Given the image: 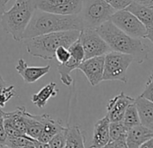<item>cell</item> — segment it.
I'll use <instances>...</instances> for the list:
<instances>
[{"label": "cell", "instance_id": "1", "mask_svg": "<svg viewBox=\"0 0 153 148\" xmlns=\"http://www.w3.org/2000/svg\"><path fill=\"white\" fill-rule=\"evenodd\" d=\"M84 28L79 15H58L35 9L24 34V40L34 36L64 31H81Z\"/></svg>", "mask_w": 153, "mask_h": 148}, {"label": "cell", "instance_id": "2", "mask_svg": "<svg viewBox=\"0 0 153 148\" xmlns=\"http://www.w3.org/2000/svg\"><path fill=\"white\" fill-rule=\"evenodd\" d=\"M111 51L130 54L137 63H143L149 57V49L140 39L134 38L115 26L110 20L96 28Z\"/></svg>", "mask_w": 153, "mask_h": 148}, {"label": "cell", "instance_id": "3", "mask_svg": "<svg viewBox=\"0 0 153 148\" xmlns=\"http://www.w3.org/2000/svg\"><path fill=\"white\" fill-rule=\"evenodd\" d=\"M80 31L56 32L25 39L27 52L43 60L55 59V52L59 46L68 48L79 38Z\"/></svg>", "mask_w": 153, "mask_h": 148}, {"label": "cell", "instance_id": "4", "mask_svg": "<svg viewBox=\"0 0 153 148\" xmlns=\"http://www.w3.org/2000/svg\"><path fill=\"white\" fill-rule=\"evenodd\" d=\"M36 7L33 0H16L14 6L5 11L0 22L4 31L14 40H24V34L28 26Z\"/></svg>", "mask_w": 153, "mask_h": 148}, {"label": "cell", "instance_id": "5", "mask_svg": "<svg viewBox=\"0 0 153 148\" xmlns=\"http://www.w3.org/2000/svg\"><path fill=\"white\" fill-rule=\"evenodd\" d=\"M115 12L116 10L105 0H83L79 16L82 19L84 28L96 29L109 21Z\"/></svg>", "mask_w": 153, "mask_h": 148}, {"label": "cell", "instance_id": "6", "mask_svg": "<svg viewBox=\"0 0 153 148\" xmlns=\"http://www.w3.org/2000/svg\"><path fill=\"white\" fill-rule=\"evenodd\" d=\"M133 58L130 54L111 51L105 55L103 81H120L127 83V70Z\"/></svg>", "mask_w": 153, "mask_h": 148}, {"label": "cell", "instance_id": "7", "mask_svg": "<svg viewBox=\"0 0 153 148\" xmlns=\"http://www.w3.org/2000/svg\"><path fill=\"white\" fill-rule=\"evenodd\" d=\"M79 39L82 44L85 52V60L105 55L111 52L110 47L105 42V40L99 35L96 29L84 28L80 31Z\"/></svg>", "mask_w": 153, "mask_h": 148}, {"label": "cell", "instance_id": "8", "mask_svg": "<svg viewBox=\"0 0 153 148\" xmlns=\"http://www.w3.org/2000/svg\"><path fill=\"white\" fill-rule=\"evenodd\" d=\"M110 21L120 30L134 38H145L147 29L143 24L126 9L116 11Z\"/></svg>", "mask_w": 153, "mask_h": 148}, {"label": "cell", "instance_id": "9", "mask_svg": "<svg viewBox=\"0 0 153 148\" xmlns=\"http://www.w3.org/2000/svg\"><path fill=\"white\" fill-rule=\"evenodd\" d=\"M36 9L58 15H79L83 0H33Z\"/></svg>", "mask_w": 153, "mask_h": 148}, {"label": "cell", "instance_id": "10", "mask_svg": "<svg viewBox=\"0 0 153 148\" xmlns=\"http://www.w3.org/2000/svg\"><path fill=\"white\" fill-rule=\"evenodd\" d=\"M105 55L84 60L78 67L87 77L91 86L95 87L103 81Z\"/></svg>", "mask_w": 153, "mask_h": 148}, {"label": "cell", "instance_id": "11", "mask_svg": "<svg viewBox=\"0 0 153 148\" xmlns=\"http://www.w3.org/2000/svg\"><path fill=\"white\" fill-rule=\"evenodd\" d=\"M133 102L134 99L124 94L123 92H121L119 95L110 99L106 106V116L109 118L110 122L122 121L127 107Z\"/></svg>", "mask_w": 153, "mask_h": 148}, {"label": "cell", "instance_id": "12", "mask_svg": "<svg viewBox=\"0 0 153 148\" xmlns=\"http://www.w3.org/2000/svg\"><path fill=\"white\" fill-rule=\"evenodd\" d=\"M16 70L25 83H34L42 77L46 75L47 73H49L51 65L48 64L46 66L41 67L29 66L23 58H20L16 66Z\"/></svg>", "mask_w": 153, "mask_h": 148}, {"label": "cell", "instance_id": "13", "mask_svg": "<svg viewBox=\"0 0 153 148\" xmlns=\"http://www.w3.org/2000/svg\"><path fill=\"white\" fill-rule=\"evenodd\" d=\"M109 125L110 120L107 116L96 122L94 126L93 138L89 148H102L110 143Z\"/></svg>", "mask_w": 153, "mask_h": 148}, {"label": "cell", "instance_id": "14", "mask_svg": "<svg viewBox=\"0 0 153 148\" xmlns=\"http://www.w3.org/2000/svg\"><path fill=\"white\" fill-rule=\"evenodd\" d=\"M152 136L153 131L140 124L128 129L125 141L129 148H139Z\"/></svg>", "mask_w": 153, "mask_h": 148}, {"label": "cell", "instance_id": "15", "mask_svg": "<svg viewBox=\"0 0 153 148\" xmlns=\"http://www.w3.org/2000/svg\"><path fill=\"white\" fill-rule=\"evenodd\" d=\"M140 125L153 131V102L144 99L140 95L134 99Z\"/></svg>", "mask_w": 153, "mask_h": 148}, {"label": "cell", "instance_id": "16", "mask_svg": "<svg viewBox=\"0 0 153 148\" xmlns=\"http://www.w3.org/2000/svg\"><path fill=\"white\" fill-rule=\"evenodd\" d=\"M41 118H42V122L43 125V128H42V132L41 135L37 139L39 142L49 143L50 140L53 137V135H55L57 133H59L65 127L59 121L54 120L48 114L41 115Z\"/></svg>", "mask_w": 153, "mask_h": 148}, {"label": "cell", "instance_id": "17", "mask_svg": "<svg viewBox=\"0 0 153 148\" xmlns=\"http://www.w3.org/2000/svg\"><path fill=\"white\" fill-rule=\"evenodd\" d=\"M125 9L135 16L143 24L146 29L153 25V7L131 2Z\"/></svg>", "mask_w": 153, "mask_h": 148}, {"label": "cell", "instance_id": "18", "mask_svg": "<svg viewBox=\"0 0 153 148\" xmlns=\"http://www.w3.org/2000/svg\"><path fill=\"white\" fill-rule=\"evenodd\" d=\"M25 110V107H18L16 110L12 112H4L2 110L3 119L5 124H8L22 135H26V126L24 112Z\"/></svg>", "mask_w": 153, "mask_h": 148}, {"label": "cell", "instance_id": "19", "mask_svg": "<svg viewBox=\"0 0 153 148\" xmlns=\"http://www.w3.org/2000/svg\"><path fill=\"white\" fill-rule=\"evenodd\" d=\"M58 92L59 90L57 89L56 83L50 82L49 84L42 88V90L39 92L33 94L31 98V100L37 108H42L46 106L48 100L51 98H54L57 96Z\"/></svg>", "mask_w": 153, "mask_h": 148}, {"label": "cell", "instance_id": "20", "mask_svg": "<svg viewBox=\"0 0 153 148\" xmlns=\"http://www.w3.org/2000/svg\"><path fill=\"white\" fill-rule=\"evenodd\" d=\"M24 116H25V126H26V135L37 140L41 135L43 128L41 115L37 116V115L30 114L25 109L24 112Z\"/></svg>", "mask_w": 153, "mask_h": 148}, {"label": "cell", "instance_id": "21", "mask_svg": "<svg viewBox=\"0 0 153 148\" xmlns=\"http://www.w3.org/2000/svg\"><path fill=\"white\" fill-rule=\"evenodd\" d=\"M81 62H79V61L75 60L74 58L70 57L68 59V61L65 63H59L57 66V70L59 73V77H60V81L61 82L66 85V86H70L72 84L73 79L70 75V73L72 70L78 69V67L79 66Z\"/></svg>", "mask_w": 153, "mask_h": 148}, {"label": "cell", "instance_id": "22", "mask_svg": "<svg viewBox=\"0 0 153 148\" xmlns=\"http://www.w3.org/2000/svg\"><path fill=\"white\" fill-rule=\"evenodd\" d=\"M64 148H86L85 136L79 126L68 127L66 145Z\"/></svg>", "mask_w": 153, "mask_h": 148}, {"label": "cell", "instance_id": "23", "mask_svg": "<svg viewBox=\"0 0 153 148\" xmlns=\"http://www.w3.org/2000/svg\"><path fill=\"white\" fill-rule=\"evenodd\" d=\"M122 123L127 128V130L140 124V117L138 115V111H137V108H136L134 102L130 104L127 107V108L124 112V115L123 117Z\"/></svg>", "mask_w": 153, "mask_h": 148}, {"label": "cell", "instance_id": "24", "mask_svg": "<svg viewBox=\"0 0 153 148\" xmlns=\"http://www.w3.org/2000/svg\"><path fill=\"white\" fill-rule=\"evenodd\" d=\"M37 140L31 138L30 136L25 135L16 137H7L6 146L8 148H20L29 145H33Z\"/></svg>", "mask_w": 153, "mask_h": 148}, {"label": "cell", "instance_id": "25", "mask_svg": "<svg viewBox=\"0 0 153 148\" xmlns=\"http://www.w3.org/2000/svg\"><path fill=\"white\" fill-rule=\"evenodd\" d=\"M127 128L123 126L122 121L117 122H110L109 125V136H110V143L115 140L126 137Z\"/></svg>", "mask_w": 153, "mask_h": 148}, {"label": "cell", "instance_id": "26", "mask_svg": "<svg viewBox=\"0 0 153 148\" xmlns=\"http://www.w3.org/2000/svg\"><path fill=\"white\" fill-rule=\"evenodd\" d=\"M70 57L74 58L75 60L79 61V62H82L85 60V52L84 49L82 47V44L80 43V40L78 38L68 48Z\"/></svg>", "mask_w": 153, "mask_h": 148}, {"label": "cell", "instance_id": "27", "mask_svg": "<svg viewBox=\"0 0 153 148\" xmlns=\"http://www.w3.org/2000/svg\"><path fill=\"white\" fill-rule=\"evenodd\" d=\"M68 127H64L61 131L57 133L48 143L51 148H64L66 145Z\"/></svg>", "mask_w": 153, "mask_h": 148}, {"label": "cell", "instance_id": "28", "mask_svg": "<svg viewBox=\"0 0 153 148\" xmlns=\"http://www.w3.org/2000/svg\"><path fill=\"white\" fill-rule=\"evenodd\" d=\"M16 89L15 86H6L0 92V108H5L6 104L14 97L16 96Z\"/></svg>", "mask_w": 153, "mask_h": 148}, {"label": "cell", "instance_id": "29", "mask_svg": "<svg viewBox=\"0 0 153 148\" xmlns=\"http://www.w3.org/2000/svg\"><path fill=\"white\" fill-rule=\"evenodd\" d=\"M141 97L144 99L153 102V71L151 72L150 76L148 79V81L146 82L145 88L143 92L140 94Z\"/></svg>", "mask_w": 153, "mask_h": 148}, {"label": "cell", "instance_id": "30", "mask_svg": "<svg viewBox=\"0 0 153 148\" xmlns=\"http://www.w3.org/2000/svg\"><path fill=\"white\" fill-rule=\"evenodd\" d=\"M70 58V53L68 48L64 46H59L55 52V59L59 61V63H65Z\"/></svg>", "mask_w": 153, "mask_h": 148}, {"label": "cell", "instance_id": "31", "mask_svg": "<svg viewBox=\"0 0 153 148\" xmlns=\"http://www.w3.org/2000/svg\"><path fill=\"white\" fill-rule=\"evenodd\" d=\"M114 10L119 11L125 9L132 1L131 0H105Z\"/></svg>", "mask_w": 153, "mask_h": 148}, {"label": "cell", "instance_id": "32", "mask_svg": "<svg viewBox=\"0 0 153 148\" xmlns=\"http://www.w3.org/2000/svg\"><path fill=\"white\" fill-rule=\"evenodd\" d=\"M7 133L4 128V119L2 115V110L0 111V147L6 146V140H7Z\"/></svg>", "mask_w": 153, "mask_h": 148}, {"label": "cell", "instance_id": "33", "mask_svg": "<svg viewBox=\"0 0 153 148\" xmlns=\"http://www.w3.org/2000/svg\"><path fill=\"white\" fill-rule=\"evenodd\" d=\"M109 144L113 147V148H129L126 141H125V137L124 138H121L118 140H115L114 142L109 143Z\"/></svg>", "mask_w": 153, "mask_h": 148}, {"label": "cell", "instance_id": "34", "mask_svg": "<svg viewBox=\"0 0 153 148\" xmlns=\"http://www.w3.org/2000/svg\"><path fill=\"white\" fill-rule=\"evenodd\" d=\"M131 1L140 4V5H144V6L153 7V0H131Z\"/></svg>", "mask_w": 153, "mask_h": 148}, {"label": "cell", "instance_id": "35", "mask_svg": "<svg viewBox=\"0 0 153 148\" xmlns=\"http://www.w3.org/2000/svg\"><path fill=\"white\" fill-rule=\"evenodd\" d=\"M139 148H153V136L143 143Z\"/></svg>", "mask_w": 153, "mask_h": 148}, {"label": "cell", "instance_id": "36", "mask_svg": "<svg viewBox=\"0 0 153 148\" xmlns=\"http://www.w3.org/2000/svg\"><path fill=\"white\" fill-rule=\"evenodd\" d=\"M145 38L149 39L153 44V25L147 28V33H146V37Z\"/></svg>", "mask_w": 153, "mask_h": 148}, {"label": "cell", "instance_id": "37", "mask_svg": "<svg viewBox=\"0 0 153 148\" xmlns=\"http://www.w3.org/2000/svg\"><path fill=\"white\" fill-rule=\"evenodd\" d=\"M34 146L35 148H51L48 143H42V142H39L38 140L35 142Z\"/></svg>", "mask_w": 153, "mask_h": 148}, {"label": "cell", "instance_id": "38", "mask_svg": "<svg viewBox=\"0 0 153 148\" xmlns=\"http://www.w3.org/2000/svg\"><path fill=\"white\" fill-rule=\"evenodd\" d=\"M5 11H6V4L2 1V0H0V19H1Z\"/></svg>", "mask_w": 153, "mask_h": 148}, {"label": "cell", "instance_id": "39", "mask_svg": "<svg viewBox=\"0 0 153 148\" xmlns=\"http://www.w3.org/2000/svg\"><path fill=\"white\" fill-rule=\"evenodd\" d=\"M7 86V84H6V81H4V79H3V77L2 76H0V92H1V90L5 88ZM2 110V108H0V111Z\"/></svg>", "mask_w": 153, "mask_h": 148}, {"label": "cell", "instance_id": "40", "mask_svg": "<svg viewBox=\"0 0 153 148\" xmlns=\"http://www.w3.org/2000/svg\"><path fill=\"white\" fill-rule=\"evenodd\" d=\"M33 145H29V146H25V147H20V148H35V146Z\"/></svg>", "mask_w": 153, "mask_h": 148}, {"label": "cell", "instance_id": "41", "mask_svg": "<svg viewBox=\"0 0 153 148\" xmlns=\"http://www.w3.org/2000/svg\"><path fill=\"white\" fill-rule=\"evenodd\" d=\"M102 148H113V147H112V146H111V145L108 144L107 145H105V146H104V147H102Z\"/></svg>", "mask_w": 153, "mask_h": 148}, {"label": "cell", "instance_id": "42", "mask_svg": "<svg viewBox=\"0 0 153 148\" xmlns=\"http://www.w3.org/2000/svg\"><path fill=\"white\" fill-rule=\"evenodd\" d=\"M2 1H3V2H4L5 4H7V3L8 1H10V0H2Z\"/></svg>", "mask_w": 153, "mask_h": 148}]
</instances>
